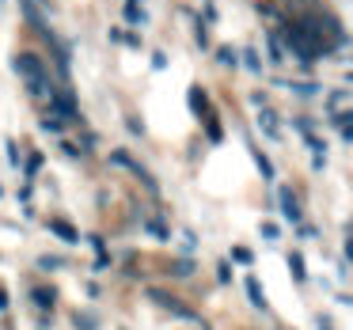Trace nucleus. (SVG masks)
Listing matches in <instances>:
<instances>
[{"label":"nucleus","instance_id":"f257e3e1","mask_svg":"<svg viewBox=\"0 0 353 330\" xmlns=\"http://www.w3.org/2000/svg\"><path fill=\"white\" fill-rule=\"evenodd\" d=\"M12 69L23 76L27 92H31L34 99H46V95L54 92V87H50V80H46V65H42L34 54H16V57H12Z\"/></svg>","mask_w":353,"mask_h":330},{"label":"nucleus","instance_id":"f03ea898","mask_svg":"<svg viewBox=\"0 0 353 330\" xmlns=\"http://www.w3.org/2000/svg\"><path fill=\"white\" fill-rule=\"evenodd\" d=\"M148 300H152V304H160L163 311H171V315H175V319L198 322V311H190V307H186V304H179V300H175V296H168V292H163V289H148Z\"/></svg>","mask_w":353,"mask_h":330},{"label":"nucleus","instance_id":"7ed1b4c3","mask_svg":"<svg viewBox=\"0 0 353 330\" xmlns=\"http://www.w3.org/2000/svg\"><path fill=\"white\" fill-rule=\"evenodd\" d=\"M110 160H114V163H122V167H130V171H133V175H137V178H141V183H145V186H148V190H156V178H152V175H148V171H145V167H141V163H133V160H130V152H114V156H110Z\"/></svg>","mask_w":353,"mask_h":330},{"label":"nucleus","instance_id":"20e7f679","mask_svg":"<svg viewBox=\"0 0 353 330\" xmlns=\"http://www.w3.org/2000/svg\"><path fill=\"white\" fill-rule=\"evenodd\" d=\"M50 103H54L57 118H77V103L69 99V92H50Z\"/></svg>","mask_w":353,"mask_h":330},{"label":"nucleus","instance_id":"39448f33","mask_svg":"<svg viewBox=\"0 0 353 330\" xmlns=\"http://www.w3.org/2000/svg\"><path fill=\"white\" fill-rule=\"evenodd\" d=\"M50 231H54L57 239H65V243H80V236H77V228H72L69 220H50Z\"/></svg>","mask_w":353,"mask_h":330},{"label":"nucleus","instance_id":"423d86ee","mask_svg":"<svg viewBox=\"0 0 353 330\" xmlns=\"http://www.w3.org/2000/svg\"><path fill=\"white\" fill-rule=\"evenodd\" d=\"M281 213H285V220H292V224L300 220V205H296V198H292L289 190H281Z\"/></svg>","mask_w":353,"mask_h":330},{"label":"nucleus","instance_id":"0eeeda50","mask_svg":"<svg viewBox=\"0 0 353 330\" xmlns=\"http://www.w3.org/2000/svg\"><path fill=\"white\" fill-rule=\"evenodd\" d=\"M247 296H251L254 307H262V311H266V296H262V289H259V281H254V277L247 281Z\"/></svg>","mask_w":353,"mask_h":330},{"label":"nucleus","instance_id":"6e6552de","mask_svg":"<svg viewBox=\"0 0 353 330\" xmlns=\"http://www.w3.org/2000/svg\"><path fill=\"white\" fill-rule=\"evenodd\" d=\"M289 269H292V277H296V281H304V277H307L304 258H300V254H289Z\"/></svg>","mask_w":353,"mask_h":330},{"label":"nucleus","instance_id":"1a4fd4ad","mask_svg":"<svg viewBox=\"0 0 353 330\" xmlns=\"http://www.w3.org/2000/svg\"><path fill=\"white\" fill-rule=\"evenodd\" d=\"M259 125L270 133V137H277V118L270 114V110H262V114H259Z\"/></svg>","mask_w":353,"mask_h":330},{"label":"nucleus","instance_id":"9d476101","mask_svg":"<svg viewBox=\"0 0 353 330\" xmlns=\"http://www.w3.org/2000/svg\"><path fill=\"white\" fill-rule=\"evenodd\" d=\"M34 304H39V307H54V289H34Z\"/></svg>","mask_w":353,"mask_h":330},{"label":"nucleus","instance_id":"9b49d317","mask_svg":"<svg viewBox=\"0 0 353 330\" xmlns=\"http://www.w3.org/2000/svg\"><path fill=\"white\" fill-rule=\"evenodd\" d=\"M42 130H46V133H61L65 125H61V118H57V114H46V118H42Z\"/></svg>","mask_w":353,"mask_h":330},{"label":"nucleus","instance_id":"f8f14e48","mask_svg":"<svg viewBox=\"0 0 353 330\" xmlns=\"http://www.w3.org/2000/svg\"><path fill=\"white\" fill-rule=\"evenodd\" d=\"M216 61H221L224 69H232V65H236V54H232L228 46H221V50H216Z\"/></svg>","mask_w":353,"mask_h":330},{"label":"nucleus","instance_id":"ddd939ff","mask_svg":"<svg viewBox=\"0 0 353 330\" xmlns=\"http://www.w3.org/2000/svg\"><path fill=\"white\" fill-rule=\"evenodd\" d=\"M125 19H130V23H145V12H141L137 4H125Z\"/></svg>","mask_w":353,"mask_h":330},{"label":"nucleus","instance_id":"4468645a","mask_svg":"<svg viewBox=\"0 0 353 330\" xmlns=\"http://www.w3.org/2000/svg\"><path fill=\"white\" fill-rule=\"evenodd\" d=\"M190 107L194 110H205V92H201V87H194V92H190Z\"/></svg>","mask_w":353,"mask_h":330},{"label":"nucleus","instance_id":"2eb2a0df","mask_svg":"<svg viewBox=\"0 0 353 330\" xmlns=\"http://www.w3.org/2000/svg\"><path fill=\"white\" fill-rule=\"evenodd\" d=\"M243 61H247V69H251V72H259V69H262V65H259V54H254V50H247Z\"/></svg>","mask_w":353,"mask_h":330},{"label":"nucleus","instance_id":"dca6fc26","mask_svg":"<svg viewBox=\"0 0 353 330\" xmlns=\"http://www.w3.org/2000/svg\"><path fill=\"white\" fill-rule=\"evenodd\" d=\"M190 262H175V266H171V274H175V277H190Z\"/></svg>","mask_w":353,"mask_h":330},{"label":"nucleus","instance_id":"f3484780","mask_svg":"<svg viewBox=\"0 0 353 330\" xmlns=\"http://www.w3.org/2000/svg\"><path fill=\"white\" fill-rule=\"evenodd\" d=\"M270 57H274V61H281V46H277V34H270Z\"/></svg>","mask_w":353,"mask_h":330},{"label":"nucleus","instance_id":"a211bd4d","mask_svg":"<svg viewBox=\"0 0 353 330\" xmlns=\"http://www.w3.org/2000/svg\"><path fill=\"white\" fill-rule=\"evenodd\" d=\"M232 258H236V262H251V251H247V247H236V251H232Z\"/></svg>","mask_w":353,"mask_h":330},{"label":"nucleus","instance_id":"6ab92c4d","mask_svg":"<svg viewBox=\"0 0 353 330\" xmlns=\"http://www.w3.org/2000/svg\"><path fill=\"white\" fill-rule=\"evenodd\" d=\"M259 167H262V175H266V178H274V167H270L266 156H259Z\"/></svg>","mask_w":353,"mask_h":330},{"label":"nucleus","instance_id":"aec40b11","mask_svg":"<svg viewBox=\"0 0 353 330\" xmlns=\"http://www.w3.org/2000/svg\"><path fill=\"white\" fill-rule=\"evenodd\" d=\"M4 307H8V296H4V292H0V311H4Z\"/></svg>","mask_w":353,"mask_h":330},{"label":"nucleus","instance_id":"412c9836","mask_svg":"<svg viewBox=\"0 0 353 330\" xmlns=\"http://www.w3.org/2000/svg\"><path fill=\"white\" fill-rule=\"evenodd\" d=\"M300 4H315V0H300Z\"/></svg>","mask_w":353,"mask_h":330}]
</instances>
